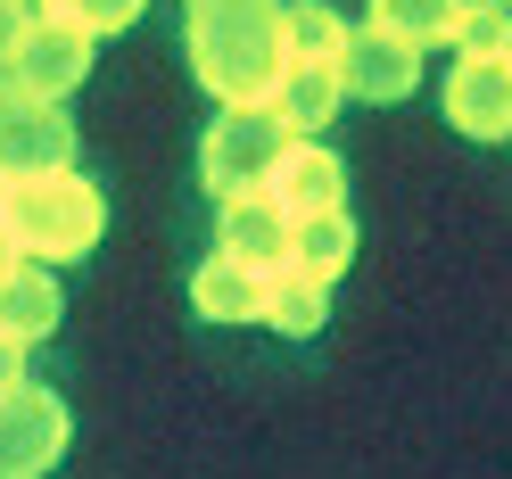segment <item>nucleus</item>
Returning <instances> with one entry per match:
<instances>
[{
	"label": "nucleus",
	"mask_w": 512,
	"mask_h": 479,
	"mask_svg": "<svg viewBox=\"0 0 512 479\" xmlns=\"http://www.w3.org/2000/svg\"><path fill=\"white\" fill-rule=\"evenodd\" d=\"M190 75L223 108H265L281 83V0H190L182 9Z\"/></svg>",
	"instance_id": "obj_1"
},
{
	"label": "nucleus",
	"mask_w": 512,
	"mask_h": 479,
	"mask_svg": "<svg viewBox=\"0 0 512 479\" xmlns=\"http://www.w3.org/2000/svg\"><path fill=\"white\" fill-rule=\"evenodd\" d=\"M0 215H9L25 265H67V257H83V248L108 232V199L75 166L34 174V182H9V207H0Z\"/></svg>",
	"instance_id": "obj_2"
},
{
	"label": "nucleus",
	"mask_w": 512,
	"mask_h": 479,
	"mask_svg": "<svg viewBox=\"0 0 512 479\" xmlns=\"http://www.w3.org/2000/svg\"><path fill=\"white\" fill-rule=\"evenodd\" d=\"M281 149H290V133H281L273 108H223L207 124V141H199V182L223 207L232 199H265V174L281 166Z\"/></svg>",
	"instance_id": "obj_3"
},
{
	"label": "nucleus",
	"mask_w": 512,
	"mask_h": 479,
	"mask_svg": "<svg viewBox=\"0 0 512 479\" xmlns=\"http://www.w3.org/2000/svg\"><path fill=\"white\" fill-rule=\"evenodd\" d=\"M58 166H75L67 108L25 100L17 83H0V182H34V174H58Z\"/></svg>",
	"instance_id": "obj_4"
},
{
	"label": "nucleus",
	"mask_w": 512,
	"mask_h": 479,
	"mask_svg": "<svg viewBox=\"0 0 512 479\" xmlns=\"http://www.w3.org/2000/svg\"><path fill=\"white\" fill-rule=\"evenodd\" d=\"M91 75V34H75V25H58V17H34L17 34V50H9V67H0V83H17L25 100H67V91Z\"/></svg>",
	"instance_id": "obj_5"
},
{
	"label": "nucleus",
	"mask_w": 512,
	"mask_h": 479,
	"mask_svg": "<svg viewBox=\"0 0 512 479\" xmlns=\"http://www.w3.org/2000/svg\"><path fill=\"white\" fill-rule=\"evenodd\" d=\"M58 455H67V405L50 389H9L0 397V479H42Z\"/></svg>",
	"instance_id": "obj_6"
},
{
	"label": "nucleus",
	"mask_w": 512,
	"mask_h": 479,
	"mask_svg": "<svg viewBox=\"0 0 512 479\" xmlns=\"http://www.w3.org/2000/svg\"><path fill=\"white\" fill-rule=\"evenodd\" d=\"M446 124L471 141H512V58H455L446 75Z\"/></svg>",
	"instance_id": "obj_7"
},
{
	"label": "nucleus",
	"mask_w": 512,
	"mask_h": 479,
	"mask_svg": "<svg viewBox=\"0 0 512 479\" xmlns=\"http://www.w3.org/2000/svg\"><path fill=\"white\" fill-rule=\"evenodd\" d=\"M265 199L290 215V223L339 215V207H347V166H339L323 141H290V149H281V166L265 174Z\"/></svg>",
	"instance_id": "obj_8"
},
{
	"label": "nucleus",
	"mask_w": 512,
	"mask_h": 479,
	"mask_svg": "<svg viewBox=\"0 0 512 479\" xmlns=\"http://www.w3.org/2000/svg\"><path fill=\"white\" fill-rule=\"evenodd\" d=\"M339 83H347V100H372V108H397L413 83H422V50H405L389 34H372V25H356L339 50Z\"/></svg>",
	"instance_id": "obj_9"
},
{
	"label": "nucleus",
	"mask_w": 512,
	"mask_h": 479,
	"mask_svg": "<svg viewBox=\"0 0 512 479\" xmlns=\"http://www.w3.org/2000/svg\"><path fill=\"white\" fill-rule=\"evenodd\" d=\"M215 257H232L248 273H281L290 265V215H281L273 199H232L223 207V248Z\"/></svg>",
	"instance_id": "obj_10"
},
{
	"label": "nucleus",
	"mask_w": 512,
	"mask_h": 479,
	"mask_svg": "<svg viewBox=\"0 0 512 479\" xmlns=\"http://www.w3.org/2000/svg\"><path fill=\"white\" fill-rule=\"evenodd\" d=\"M339 100H347L339 67H281V83H273L265 108L281 116V133H290V141H314V133L339 116Z\"/></svg>",
	"instance_id": "obj_11"
},
{
	"label": "nucleus",
	"mask_w": 512,
	"mask_h": 479,
	"mask_svg": "<svg viewBox=\"0 0 512 479\" xmlns=\"http://www.w3.org/2000/svg\"><path fill=\"white\" fill-rule=\"evenodd\" d=\"M58 331V281L50 265H17V273H0V339H17V347H34Z\"/></svg>",
	"instance_id": "obj_12"
},
{
	"label": "nucleus",
	"mask_w": 512,
	"mask_h": 479,
	"mask_svg": "<svg viewBox=\"0 0 512 479\" xmlns=\"http://www.w3.org/2000/svg\"><path fill=\"white\" fill-rule=\"evenodd\" d=\"M190 306H199L207 323H256V314H265V273H248L232 257H207L190 273Z\"/></svg>",
	"instance_id": "obj_13"
},
{
	"label": "nucleus",
	"mask_w": 512,
	"mask_h": 479,
	"mask_svg": "<svg viewBox=\"0 0 512 479\" xmlns=\"http://www.w3.org/2000/svg\"><path fill=\"white\" fill-rule=\"evenodd\" d=\"M347 25L339 9H323V0H290L281 9V67H339V50H347Z\"/></svg>",
	"instance_id": "obj_14"
},
{
	"label": "nucleus",
	"mask_w": 512,
	"mask_h": 479,
	"mask_svg": "<svg viewBox=\"0 0 512 479\" xmlns=\"http://www.w3.org/2000/svg\"><path fill=\"white\" fill-rule=\"evenodd\" d=\"M347 257H356V223H347V207L290 223V273H306L314 290H331V281L347 273Z\"/></svg>",
	"instance_id": "obj_15"
},
{
	"label": "nucleus",
	"mask_w": 512,
	"mask_h": 479,
	"mask_svg": "<svg viewBox=\"0 0 512 479\" xmlns=\"http://www.w3.org/2000/svg\"><path fill=\"white\" fill-rule=\"evenodd\" d=\"M372 34H389L405 50H438V42H455V25H463V0H372Z\"/></svg>",
	"instance_id": "obj_16"
},
{
	"label": "nucleus",
	"mask_w": 512,
	"mask_h": 479,
	"mask_svg": "<svg viewBox=\"0 0 512 479\" xmlns=\"http://www.w3.org/2000/svg\"><path fill=\"white\" fill-rule=\"evenodd\" d=\"M265 331H281V339H314L323 331V290H314L306 273H265V314H256Z\"/></svg>",
	"instance_id": "obj_17"
},
{
	"label": "nucleus",
	"mask_w": 512,
	"mask_h": 479,
	"mask_svg": "<svg viewBox=\"0 0 512 479\" xmlns=\"http://www.w3.org/2000/svg\"><path fill=\"white\" fill-rule=\"evenodd\" d=\"M455 50L463 58H512V9H496V0H463Z\"/></svg>",
	"instance_id": "obj_18"
},
{
	"label": "nucleus",
	"mask_w": 512,
	"mask_h": 479,
	"mask_svg": "<svg viewBox=\"0 0 512 479\" xmlns=\"http://www.w3.org/2000/svg\"><path fill=\"white\" fill-rule=\"evenodd\" d=\"M149 9V0H42V17H58V25H75V34H124V25H133Z\"/></svg>",
	"instance_id": "obj_19"
},
{
	"label": "nucleus",
	"mask_w": 512,
	"mask_h": 479,
	"mask_svg": "<svg viewBox=\"0 0 512 479\" xmlns=\"http://www.w3.org/2000/svg\"><path fill=\"white\" fill-rule=\"evenodd\" d=\"M34 17H42L34 0H0V67H9V50H17V34H25Z\"/></svg>",
	"instance_id": "obj_20"
},
{
	"label": "nucleus",
	"mask_w": 512,
	"mask_h": 479,
	"mask_svg": "<svg viewBox=\"0 0 512 479\" xmlns=\"http://www.w3.org/2000/svg\"><path fill=\"white\" fill-rule=\"evenodd\" d=\"M9 389H25V347L0 339V397H9Z\"/></svg>",
	"instance_id": "obj_21"
},
{
	"label": "nucleus",
	"mask_w": 512,
	"mask_h": 479,
	"mask_svg": "<svg viewBox=\"0 0 512 479\" xmlns=\"http://www.w3.org/2000/svg\"><path fill=\"white\" fill-rule=\"evenodd\" d=\"M25 265V248H17V232H9V215H0V273H17Z\"/></svg>",
	"instance_id": "obj_22"
},
{
	"label": "nucleus",
	"mask_w": 512,
	"mask_h": 479,
	"mask_svg": "<svg viewBox=\"0 0 512 479\" xmlns=\"http://www.w3.org/2000/svg\"><path fill=\"white\" fill-rule=\"evenodd\" d=\"M0 207H9V182H0Z\"/></svg>",
	"instance_id": "obj_23"
},
{
	"label": "nucleus",
	"mask_w": 512,
	"mask_h": 479,
	"mask_svg": "<svg viewBox=\"0 0 512 479\" xmlns=\"http://www.w3.org/2000/svg\"><path fill=\"white\" fill-rule=\"evenodd\" d=\"M496 9H512V0H496Z\"/></svg>",
	"instance_id": "obj_24"
}]
</instances>
